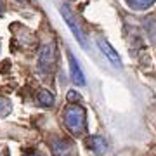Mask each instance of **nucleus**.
Returning <instances> with one entry per match:
<instances>
[{"label":"nucleus","mask_w":156,"mask_h":156,"mask_svg":"<svg viewBox=\"0 0 156 156\" xmlns=\"http://www.w3.org/2000/svg\"><path fill=\"white\" fill-rule=\"evenodd\" d=\"M125 2L132 11H146V9L154 5L156 0H125Z\"/></svg>","instance_id":"nucleus-8"},{"label":"nucleus","mask_w":156,"mask_h":156,"mask_svg":"<svg viewBox=\"0 0 156 156\" xmlns=\"http://www.w3.org/2000/svg\"><path fill=\"white\" fill-rule=\"evenodd\" d=\"M12 106H11V101L7 99V97H0V118L7 116L9 113H11Z\"/></svg>","instance_id":"nucleus-10"},{"label":"nucleus","mask_w":156,"mask_h":156,"mask_svg":"<svg viewBox=\"0 0 156 156\" xmlns=\"http://www.w3.org/2000/svg\"><path fill=\"white\" fill-rule=\"evenodd\" d=\"M68 61H69V75H71V82L75 85H78V87L85 85V75H83V71H82L80 64H78L76 57L73 56L69 50H68Z\"/></svg>","instance_id":"nucleus-5"},{"label":"nucleus","mask_w":156,"mask_h":156,"mask_svg":"<svg viewBox=\"0 0 156 156\" xmlns=\"http://www.w3.org/2000/svg\"><path fill=\"white\" fill-rule=\"evenodd\" d=\"M85 144L89 147L92 153L95 154H104L108 151V142L104 140V137H101V135H89L87 139H85Z\"/></svg>","instance_id":"nucleus-6"},{"label":"nucleus","mask_w":156,"mask_h":156,"mask_svg":"<svg viewBox=\"0 0 156 156\" xmlns=\"http://www.w3.org/2000/svg\"><path fill=\"white\" fill-rule=\"evenodd\" d=\"M62 120H64L66 128L76 137H82L87 132V115L82 106H78V104L68 106L62 113Z\"/></svg>","instance_id":"nucleus-1"},{"label":"nucleus","mask_w":156,"mask_h":156,"mask_svg":"<svg viewBox=\"0 0 156 156\" xmlns=\"http://www.w3.org/2000/svg\"><path fill=\"white\" fill-rule=\"evenodd\" d=\"M97 45H99V49H101V52L104 54V56L108 57V61L111 62L115 68H118V69H122L123 68V64H122V59H120V56H118V52L115 49H113L111 45L108 44L104 38H97Z\"/></svg>","instance_id":"nucleus-4"},{"label":"nucleus","mask_w":156,"mask_h":156,"mask_svg":"<svg viewBox=\"0 0 156 156\" xmlns=\"http://www.w3.org/2000/svg\"><path fill=\"white\" fill-rule=\"evenodd\" d=\"M37 101H38L40 106H52L54 104V94L49 92L47 89H42L37 94Z\"/></svg>","instance_id":"nucleus-9"},{"label":"nucleus","mask_w":156,"mask_h":156,"mask_svg":"<svg viewBox=\"0 0 156 156\" xmlns=\"http://www.w3.org/2000/svg\"><path fill=\"white\" fill-rule=\"evenodd\" d=\"M59 12H61L62 19L66 21L68 28L71 30V33H73V37L76 38V42L82 45V47H87V40H85L83 31H82V28H80V24L76 23V19H75V16H73V12L68 9V5H61L59 7Z\"/></svg>","instance_id":"nucleus-3"},{"label":"nucleus","mask_w":156,"mask_h":156,"mask_svg":"<svg viewBox=\"0 0 156 156\" xmlns=\"http://www.w3.org/2000/svg\"><path fill=\"white\" fill-rule=\"evenodd\" d=\"M56 66V45L54 42H47L42 45L38 54V69L44 73H50Z\"/></svg>","instance_id":"nucleus-2"},{"label":"nucleus","mask_w":156,"mask_h":156,"mask_svg":"<svg viewBox=\"0 0 156 156\" xmlns=\"http://www.w3.org/2000/svg\"><path fill=\"white\" fill-rule=\"evenodd\" d=\"M0 7H2V0H0Z\"/></svg>","instance_id":"nucleus-13"},{"label":"nucleus","mask_w":156,"mask_h":156,"mask_svg":"<svg viewBox=\"0 0 156 156\" xmlns=\"http://www.w3.org/2000/svg\"><path fill=\"white\" fill-rule=\"evenodd\" d=\"M78 101H82L80 94L75 92V90H69V92H68V102H75V104H76Z\"/></svg>","instance_id":"nucleus-11"},{"label":"nucleus","mask_w":156,"mask_h":156,"mask_svg":"<svg viewBox=\"0 0 156 156\" xmlns=\"http://www.w3.org/2000/svg\"><path fill=\"white\" fill-rule=\"evenodd\" d=\"M23 156H44V154H42V153H38V151H26Z\"/></svg>","instance_id":"nucleus-12"},{"label":"nucleus","mask_w":156,"mask_h":156,"mask_svg":"<svg viewBox=\"0 0 156 156\" xmlns=\"http://www.w3.org/2000/svg\"><path fill=\"white\" fill-rule=\"evenodd\" d=\"M52 154L54 156H73V144L66 139L52 140Z\"/></svg>","instance_id":"nucleus-7"}]
</instances>
